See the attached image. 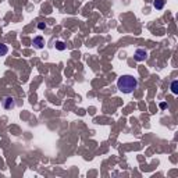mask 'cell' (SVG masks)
Here are the masks:
<instances>
[{
    "label": "cell",
    "mask_w": 178,
    "mask_h": 178,
    "mask_svg": "<svg viewBox=\"0 0 178 178\" xmlns=\"http://www.w3.org/2000/svg\"><path fill=\"white\" fill-rule=\"evenodd\" d=\"M138 87L136 78H134L132 75H121L117 81V88L122 92V93H131L134 92Z\"/></svg>",
    "instance_id": "1"
},
{
    "label": "cell",
    "mask_w": 178,
    "mask_h": 178,
    "mask_svg": "<svg viewBox=\"0 0 178 178\" xmlns=\"http://www.w3.org/2000/svg\"><path fill=\"white\" fill-rule=\"evenodd\" d=\"M146 57H148V51L145 49H136L135 50V54H134V59L136 61H145Z\"/></svg>",
    "instance_id": "2"
},
{
    "label": "cell",
    "mask_w": 178,
    "mask_h": 178,
    "mask_svg": "<svg viewBox=\"0 0 178 178\" xmlns=\"http://www.w3.org/2000/svg\"><path fill=\"white\" fill-rule=\"evenodd\" d=\"M3 106H4V109H13L16 106V102H14L13 97H6L4 102H3Z\"/></svg>",
    "instance_id": "3"
},
{
    "label": "cell",
    "mask_w": 178,
    "mask_h": 178,
    "mask_svg": "<svg viewBox=\"0 0 178 178\" xmlns=\"http://www.w3.org/2000/svg\"><path fill=\"white\" fill-rule=\"evenodd\" d=\"M33 45H35L38 49H42L43 47V45H45L43 38H42V36H36V38H33Z\"/></svg>",
    "instance_id": "4"
},
{
    "label": "cell",
    "mask_w": 178,
    "mask_h": 178,
    "mask_svg": "<svg viewBox=\"0 0 178 178\" xmlns=\"http://www.w3.org/2000/svg\"><path fill=\"white\" fill-rule=\"evenodd\" d=\"M164 3H166V0H154L153 7L156 8V10H162V8L164 7Z\"/></svg>",
    "instance_id": "5"
},
{
    "label": "cell",
    "mask_w": 178,
    "mask_h": 178,
    "mask_svg": "<svg viewBox=\"0 0 178 178\" xmlns=\"http://www.w3.org/2000/svg\"><path fill=\"white\" fill-rule=\"evenodd\" d=\"M7 51H8L7 46L3 45V43H0V56H6V54H7Z\"/></svg>",
    "instance_id": "6"
},
{
    "label": "cell",
    "mask_w": 178,
    "mask_h": 178,
    "mask_svg": "<svg viewBox=\"0 0 178 178\" xmlns=\"http://www.w3.org/2000/svg\"><path fill=\"white\" fill-rule=\"evenodd\" d=\"M178 82L177 81H173V82H171V92H173V93L174 95H177L178 93Z\"/></svg>",
    "instance_id": "7"
},
{
    "label": "cell",
    "mask_w": 178,
    "mask_h": 178,
    "mask_svg": "<svg viewBox=\"0 0 178 178\" xmlns=\"http://www.w3.org/2000/svg\"><path fill=\"white\" fill-rule=\"evenodd\" d=\"M56 47L59 49V50H64V49H65L64 42H56Z\"/></svg>",
    "instance_id": "8"
},
{
    "label": "cell",
    "mask_w": 178,
    "mask_h": 178,
    "mask_svg": "<svg viewBox=\"0 0 178 178\" xmlns=\"http://www.w3.org/2000/svg\"><path fill=\"white\" fill-rule=\"evenodd\" d=\"M38 28H39V29H45V28H46V24H43V22H41V24L38 25Z\"/></svg>",
    "instance_id": "9"
}]
</instances>
